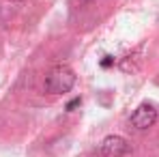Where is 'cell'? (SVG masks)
<instances>
[{"label": "cell", "instance_id": "3957f363", "mask_svg": "<svg viewBox=\"0 0 159 157\" xmlns=\"http://www.w3.org/2000/svg\"><path fill=\"white\" fill-rule=\"evenodd\" d=\"M127 151H129V144L120 136H107L101 142V155L103 157H123L127 155Z\"/></svg>", "mask_w": 159, "mask_h": 157}, {"label": "cell", "instance_id": "6da1fadb", "mask_svg": "<svg viewBox=\"0 0 159 157\" xmlns=\"http://www.w3.org/2000/svg\"><path fill=\"white\" fill-rule=\"evenodd\" d=\"M73 84H75V73L69 67L60 65V67H54L52 71L48 73L45 90L52 93V95H62V93H69L73 88Z\"/></svg>", "mask_w": 159, "mask_h": 157}, {"label": "cell", "instance_id": "5b68a950", "mask_svg": "<svg viewBox=\"0 0 159 157\" xmlns=\"http://www.w3.org/2000/svg\"><path fill=\"white\" fill-rule=\"evenodd\" d=\"M110 65H114V58H112V56H103V60H101V67H110Z\"/></svg>", "mask_w": 159, "mask_h": 157}, {"label": "cell", "instance_id": "277c9868", "mask_svg": "<svg viewBox=\"0 0 159 157\" xmlns=\"http://www.w3.org/2000/svg\"><path fill=\"white\" fill-rule=\"evenodd\" d=\"M80 104H82V99H80V97H75V99H71V101L67 104V112H73V110H75V108H78Z\"/></svg>", "mask_w": 159, "mask_h": 157}, {"label": "cell", "instance_id": "7a4b0ae2", "mask_svg": "<svg viewBox=\"0 0 159 157\" xmlns=\"http://www.w3.org/2000/svg\"><path fill=\"white\" fill-rule=\"evenodd\" d=\"M155 121H157V110H155L151 104L138 105V108L133 110V114H131V125L135 127V129H140V131L153 127Z\"/></svg>", "mask_w": 159, "mask_h": 157}]
</instances>
